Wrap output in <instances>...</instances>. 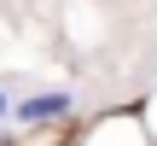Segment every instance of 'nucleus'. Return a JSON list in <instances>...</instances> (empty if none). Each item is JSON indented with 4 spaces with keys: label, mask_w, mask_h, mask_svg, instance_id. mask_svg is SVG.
Here are the masks:
<instances>
[{
    "label": "nucleus",
    "mask_w": 157,
    "mask_h": 146,
    "mask_svg": "<svg viewBox=\"0 0 157 146\" xmlns=\"http://www.w3.org/2000/svg\"><path fill=\"white\" fill-rule=\"evenodd\" d=\"M64 111H70V94H35L17 117L23 123H47V117H64Z\"/></svg>",
    "instance_id": "f257e3e1"
},
{
    "label": "nucleus",
    "mask_w": 157,
    "mask_h": 146,
    "mask_svg": "<svg viewBox=\"0 0 157 146\" xmlns=\"http://www.w3.org/2000/svg\"><path fill=\"white\" fill-rule=\"evenodd\" d=\"M0 123H6V88H0Z\"/></svg>",
    "instance_id": "f03ea898"
}]
</instances>
